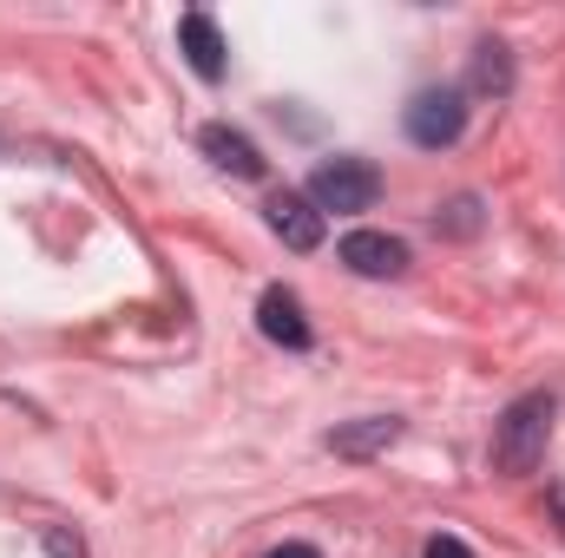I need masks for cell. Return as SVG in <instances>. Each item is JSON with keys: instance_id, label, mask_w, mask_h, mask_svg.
Returning <instances> with one entry per match:
<instances>
[{"instance_id": "1", "label": "cell", "mask_w": 565, "mask_h": 558, "mask_svg": "<svg viewBox=\"0 0 565 558\" xmlns=\"http://www.w3.org/2000/svg\"><path fill=\"white\" fill-rule=\"evenodd\" d=\"M546 433H553V395H520L493 427V466L513 480L533 473L546 460Z\"/></svg>"}, {"instance_id": "2", "label": "cell", "mask_w": 565, "mask_h": 558, "mask_svg": "<svg viewBox=\"0 0 565 558\" xmlns=\"http://www.w3.org/2000/svg\"><path fill=\"white\" fill-rule=\"evenodd\" d=\"M322 217L335 211V217H355V211H369L375 197H382V171L369 164V158H329V164H316V178H309V191H302Z\"/></svg>"}, {"instance_id": "3", "label": "cell", "mask_w": 565, "mask_h": 558, "mask_svg": "<svg viewBox=\"0 0 565 558\" xmlns=\"http://www.w3.org/2000/svg\"><path fill=\"white\" fill-rule=\"evenodd\" d=\"M402 126H408V139L427 144V151L454 144L460 132H467V93H460V86H427V93H415V99H408Z\"/></svg>"}, {"instance_id": "4", "label": "cell", "mask_w": 565, "mask_h": 558, "mask_svg": "<svg viewBox=\"0 0 565 558\" xmlns=\"http://www.w3.org/2000/svg\"><path fill=\"white\" fill-rule=\"evenodd\" d=\"M342 264L355 277H402L408 270V244L388 237V230H349L342 237Z\"/></svg>"}, {"instance_id": "5", "label": "cell", "mask_w": 565, "mask_h": 558, "mask_svg": "<svg viewBox=\"0 0 565 558\" xmlns=\"http://www.w3.org/2000/svg\"><path fill=\"white\" fill-rule=\"evenodd\" d=\"M264 217H270V230H277L289 250H316V244H322V211H316L309 197H296V191H277V197L264 204Z\"/></svg>"}, {"instance_id": "6", "label": "cell", "mask_w": 565, "mask_h": 558, "mask_svg": "<svg viewBox=\"0 0 565 558\" xmlns=\"http://www.w3.org/2000/svg\"><path fill=\"white\" fill-rule=\"evenodd\" d=\"M178 46H184V60H191V73L198 79H224V33H217V20L211 13H184L178 20Z\"/></svg>"}, {"instance_id": "7", "label": "cell", "mask_w": 565, "mask_h": 558, "mask_svg": "<svg viewBox=\"0 0 565 558\" xmlns=\"http://www.w3.org/2000/svg\"><path fill=\"white\" fill-rule=\"evenodd\" d=\"M198 144H204V158H211L217 171H231V178H264V151L244 139L237 126H204Z\"/></svg>"}, {"instance_id": "8", "label": "cell", "mask_w": 565, "mask_h": 558, "mask_svg": "<svg viewBox=\"0 0 565 558\" xmlns=\"http://www.w3.org/2000/svg\"><path fill=\"white\" fill-rule=\"evenodd\" d=\"M257 329H264L270 342H282V348H309V322H302V302H296L289 289H264Z\"/></svg>"}, {"instance_id": "9", "label": "cell", "mask_w": 565, "mask_h": 558, "mask_svg": "<svg viewBox=\"0 0 565 558\" xmlns=\"http://www.w3.org/2000/svg\"><path fill=\"white\" fill-rule=\"evenodd\" d=\"M402 440V420L395 415H369L355 420V427H335L329 433V453H342V460H369V453H382V447H395Z\"/></svg>"}, {"instance_id": "10", "label": "cell", "mask_w": 565, "mask_h": 558, "mask_svg": "<svg viewBox=\"0 0 565 558\" xmlns=\"http://www.w3.org/2000/svg\"><path fill=\"white\" fill-rule=\"evenodd\" d=\"M473 93H513V66H507V46H473Z\"/></svg>"}, {"instance_id": "11", "label": "cell", "mask_w": 565, "mask_h": 558, "mask_svg": "<svg viewBox=\"0 0 565 558\" xmlns=\"http://www.w3.org/2000/svg\"><path fill=\"white\" fill-rule=\"evenodd\" d=\"M46 552H53V558H86V546H79V539H66L60 526H46Z\"/></svg>"}, {"instance_id": "12", "label": "cell", "mask_w": 565, "mask_h": 558, "mask_svg": "<svg viewBox=\"0 0 565 558\" xmlns=\"http://www.w3.org/2000/svg\"><path fill=\"white\" fill-rule=\"evenodd\" d=\"M427 558H473V552H467L454 533H434V539H427Z\"/></svg>"}, {"instance_id": "13", "label": "cell", "mask_w": 565, "mask_h": 558, "mask_svg": "<svg viewBox=\"0 0 565 558\" xmlns=\"http://www.w3.org/2000/svg\"><path fill=\"white\" fill-rule=\"evenodd\" d=\"M447 211H454V217H447V224H454V230H460V237H467V230H473V224H480V217H473V211H480V204H473V197H460V204H447Z\"/></svg>"}, {"instance_id": "14", "label": "cell", "mask_w": 565, "mask_h": 558, "mask_svg": "<svg viewBox=\"0 0 565 558\" xmlns=\"http://www.w3.org/2000/svg\"><path fill=\"white\" fill-rule=\"evenodd\" d=\"M270 558H322V552H316V546H277Z\"/></svg>"}]
</instances>
